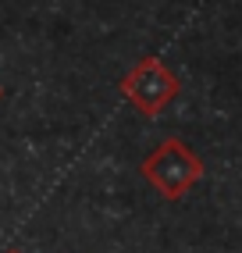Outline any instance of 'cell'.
<instances>
[{
    "instance_id": "obj_1",
    "label": "cell",
    "mask_w": 242,
    "mask_h": 253,
    "mask_svg": "<svg viewBox=\"0 0 242 253\" xmlns=\"http://www.w3.org/2000/svg\"><path fill=\"white\" fill-rule=\"evenodd\" d=\"M143 175L146 182L167 200H182L203 175L200 157L189 150L182 139H164L153 154L143 161Z\"/></svg>"
},
{
    "instance_id": "obj_2",
    "label": "cell",
    "mask_w": 242,
    "mask_h": 253,
    "mask_svg": "<svg viewBox=\"0 0 242 253\" xmlns=\"http://www.w3.org/2000/svg\"><path fill=\"white\" fill-rule=\"evenodd\" d=\"M175 93H178V79L171 75L157 57H146L139 68H132V75L125 79V96L143 114H157Z\"/></svg>"
},
{
    "instance_id": "obj_3",
    "label": "cell",
    "mask_w": 242,
    "mask_h": 253,
    "mask_svg": "<svg viewBox=\"0 0 242 253\" xmlns=\"http://www.w3.org/2000/svg\"><path fill=\"white\" fill-rule=\"evenodd\" d=\"M11 253H18V250H11Z\"/></svg>"
}]
</instances>
